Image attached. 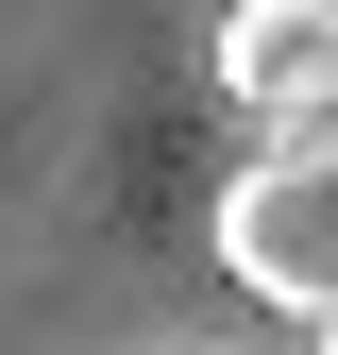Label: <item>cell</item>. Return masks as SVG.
<instances>
[{
  "label": "cell",
  "instance_id": "cell-1",
  "mask_svg": "<svg viewBox=\"0 0 338 355\" xmlns=\"http://www.w3.org/2000/svg\"><path fill=\"white\" fill-rule=\"evenodd\" d=\"M220 271L254 304H287V322L338 304V119H287V136L220 187Z\"/></svg>",
  "mask_w": 338,
  "mask_h": 355
},
{
  "label": "cell",
  "instance_id": "cell-2",
  "mask_svg": "<svg viewBox=\"0 0 338 355\" xmlns=\"http://www.w3.org/2000/svg\"><path fill=\"white\" fill-rule=\"evenodd\" d=\"M220 102L237 119H338V0H237L220 17Z\"/></svg>",
  "mask_w": 338,
  "mask_h": 355
},
{
  "label": "cell",
  "instance_id": "cell-3",
  "mask_svg": "<svg viewBox=\"0 0 338 355\" xmlns=\"http://www.w3.org/2000/svg\"><path fill=\"white\" fill-rule=\"evenodd\" d=\"M305 338H321V355H338V304H321V322H305Z\"/></svg>",
  "mask_w": 338,
  "mask_h": 355
}]
</instances>
